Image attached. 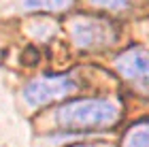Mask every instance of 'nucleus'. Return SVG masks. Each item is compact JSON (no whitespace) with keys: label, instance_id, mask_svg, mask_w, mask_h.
Listing matches in <instances>:
<instances>
[{"label":"nucleus","instance_id":"1","mask_svg":"<svg viewBox=\"0 0 149 147\" xmlns=\"http://www.w3.org/2000/svg\"><path fill=\"white\" fill-rule=\"evenodd\" d=\"M119 107L104 98H79L62 105L53 113V122L62 130H100L117 124Z\"/></svg>","mask_w":149,"mask_h":147},{"label":"nucleus","instance_id":"2","mask_svg":"<svg viewBox=\"0 0 149 147\" xmlns=\"http://www.w3.org/2000/svg\"><path fill=\"white\" fill-rule=\"evenodd\" d=\"M70 36L77 47L81 49H104L117 41V30L111 22L94 15H77L68 24Z\"/></svg>","mask_w":149,"mask_h":147},{"label":"nucleus","instance_id":"3","mask_svg":"<svg viewBox=\"0 0 149 147\" xmlns=\"http://www.w3.org/2000/svg\"><path fill=\"white\" fill-rule=\"evenodd\" d=\"M74 90H77V81L70 75H49L32 79L24 88V98L30 107H43L68 96Z\"/></svg>","mask_w":149,"mask_h":147},{"label":"nucleus","instance_id":"4","mask_svg":"<svg viewBox=\"0 0 149 147\" xmlns=\"http://www.w3.org/2000/svg\"><path fill=\"white\" fill-rule=\"evenodd\" d=\"M115 66L121 77L132 81L139 90L149 92V49L134 47L119 53L115 60Z\"/></svg>","mask_w":149,"mask_h":147},{"label":"nucleus","instance_id":"5","mask_svg":"<svg viewBox=\"0 0 149 147\" xmlns=\"http://www.w3.org/2000/svg\"><path fill=\"white\" fill-rule=\"evenodd\" d=\"M74 0H24V6L28 11H45V13H56L66 11Z\"/></svg>","mask_w":149,"mask_h":147},{"label":"nucleus","instance_id":"6","mask_svg":"<svg viewBox=\"0 0 149 147\" xmlns=\"http://www.w3.org/2000/svg\"><path fill=\"white\" fill-rule=\"evenodd\" d=\"M124 147H149V124L132 126L124 137Z\"/></svg>","mask_w":149,"mask_h":147},{"label":"nucleus","instance_id":"7","mask_svg":"<svg viewBox=\"0 0 149 147\" xmlns=\"http://www.w3.org/2000/svg\"><path fill=\"white\" fill-rule=\"evenodd\" d=\"M132 0H90V4L100 6V9H109V11H124L130 6Z\"/></svg>","mask_w":149,"mask_h":147},{"label":"nucleus","instance_id":"8","mask_svg":"<svg viewBox=\"0 0 149 147\" xmlns=\"http://www.w3.org/2000/svg\"><path fill=\"white\" fill-rule=\"evenodd\" d=\"M74 147H98V145H74Z\"/></svg>","mask_w":149,"mask_h":147}]
</instances>
